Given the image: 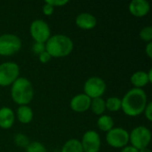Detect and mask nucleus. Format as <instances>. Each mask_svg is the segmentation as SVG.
<instances>
[{
	"instance_id": "f3484780",
	"label": "nucleus",
	"mask_w": 152,
	"mask_h": 152,
	"mask_svg": "<svg viewBox=\"0 0 152 152\" xmlns=\"http://www.w3.org/2000/svg\"><path fill=\"white\" fill-rule=\"evenodd\" d=\"M97 126L101 131L108 133L114 128V120L109 115H102L97 120Z\"/></svg>"
},
{
	"instance_id": "f257e3e1",
	"label": "nucleus",
	"mask_w": 152,
	"mask_h": 152,
	"mask_svg": "<svg viewBox=\"0 0 152 152\" xmlns=\"http://www.w3.org/2000/svg\"><path fill=\"white\" fill-rule=\"evenodd\" d=\"M121 102L123 112L128 117L134 118L143 113L148 104V97L142 89L133 88L124 95Z\"/></svg>"
},
{
	"instance_id": "1a4fd4ad",
	"label": "nucleus",
	"mask_w": 152,
	"mask_h": 152,
	"mask_svg": "<svg viewBox=\"0 0 152 152\" xmlns=\"http://www.w3.org/2000/svg\"><path fill=\"white\" fill-rule=\"evenodd\" d=\"M107 143L116 149H122L129 142V133L122 127H114L106 134Z\"/></svg>"
},
{
	"instance_id": "393cba45",
	"label": "nucleus",
	"mask_w": 152,
	"mask_h": 152,
	"mask_svg": "<svg viewBox=\"0 0 152 152\" xmlns=\"http://www.w3.org/2000/svg\"><path fill=\"white\" fill-rule=\"evenodd\" d=\"M45 3L52 5L53 7H61V6L67 4L69 3V1H67V0H49V1H45Z\"/></svg>"
},
{
	"instance_id": "423d86ee",
	"label": "nucleus",
	"mask_w": 152,
	"mask_h": 152,
	"mask_svg": "<svg viewBox=\"0 0 152 152\" xmlns=\"http://www.w3.org/2000/svg\"><path fill=\"white\" fill-rule=\"evenodd\" d=\"M20 67L16 62L6 61L0 64V86H9L19 77Z\"/></svg>"
},
{
	"instance_id": "4be33fe9",
	"label": "nucleus",
	"mask_w": 152,
	"mask_h": 152,
	"mask_svg": "<svg viewBox=\"0 0 152 152\" xmlns=\"http://www.w3.org/2000/svg\"><path fill=\"white\" fill-rule=\"evenodd\" d=\"M27 152H47L45 145L39 142H32L26 148Z\"/></svg>"
},
{
	"instance_id": "bb28decb",
	"label": "nucleus",
	"mask_w": 152,
	"mask_h": 152,
	"mask_svg": "<svg viewBox=\"0 0 152 152\" xmlns=\"http://www.w3.org/2000/svg\"><path fill=\"white\" fill-rule=\"evenodd\" d=\"M38 59H39V61H40V62L45 64V63H47V62H49V61H51L52 56H51L46 51H45V52H43L42 53H40V54L38 55Z\"/></svg>"
},
{
	"instance_id": "0eeeda50",
	"label": "nucleus",
	"mask_w": 152,
	"mask_h": 152,
	"mask_svg": "<svg viewBox=\"0 0 152 152\" xmlns=\"http://www.w3.org/2000/svg\"><path fill=\"white\" fill-rule=\"evenodd\" d=\"M29 33L35 42L43 44H45L46 41L52 36L49 25L44 20L41 19L34 20L31 22Z\"/></svg>"
},
{
	"instance_id": "412c9836",
	"label": "nucleus",
	"mask_w": 152,
	"mask_h": 152,
	"mask_svg": "<svg viewBox=\"0 0 152 152\" xmlns=\"http://www.w3.org/2000/svg\"><path fill=\"white\" fill-rule=\"evenodd\" d=\"M13 142L15 143V145H17L18 147L20 148H27L28 145L30 143L28 137L24 134H16L13 137Z\"/></svg>"
},
{
	"instance_id": "9b49d317",
	"label": "nucleus",
	"mask_w": 152,
	"mask_h": 152,
	"mask_svg": "<svg viewBox=\"0 0 152 152\" xmlns=\"http://www.w3.org/2000/svg\"><path fill=\"white\" fill-rule=\"evenodd\" d=\"M129 12L137 18L146 16L151 11V4L147 0H133L128 5Z\"/></svg>"
},
{
	"instance_id": "ddd939ff",
	"label": "nucleus",
	"mask_w": 152,
	"mask_h": 152,
	"mask_svg": "<svg viewBox=\"0 0 152 152\" xmlns=\"http://www.w3.org/2000/svg\"><path fill=\"white\" fill-rule=\"evenodd\" d=\"M76 25L84 30H91L97 25V19L89 12H81L76 17Z\"/></svg>"
},
{
	"instance_id": "7c9ffc66",
	"label": "nucleus",
	"mask_w": 152,
	"mask_h": 152,
	"mask_svg": "<svg viewBox=\"0 0 152 152\" xmlns=\"http://www.w3.org/2000/svg\"><path fill=\"white\" fill-rule=\"evenodd\" d=\"M147 75H148L150 83H152V69H149V71L147 72Z\"/></svg>"
},
{
	"instance_id": "f8f14e48",
	"label": "nucleus",
	"mask_w": 152,
	"mask_h": 152,
	"mask_svg": "<svg viewBox=\"0 0 152 152\" xmlns=\"http://www.w3.org/2000/svg\"><path fill=\"white\" fill-rule=\"evenodd\" d=\"M91 100L92 99H90L85 94H77L70 100V103H69L70 109L77 113L86 112L90 109Z\"/></svg>"
},
{
	"instance_id": "5701e85b",
	"label": "nucleus",
	"mask_w": 152,
	"mask_h": 152,
	"mask_svg": "<svg viewBox=\"0 0 152 152\" xmlns=\"http://www.w3.org/2000/svg\"><path fill=\"white\" fill-rule=\"evenodd\" d=\"M140 38L144 42H151L152 40V27L146 26L142 28L140 31Z\"/></svg>"
},
{
	"instance_id": "6ab92c4d",
	"label": "nucleus",
	"mask_w": 152,
	"mask_h": 152,
	"mask_svg": "<svg viewBox=\"0 0 152 152\" xmlns=\"http://www.w3.org/2000/svg\"><path fill=\"white\" fill-rule=\"evenodd\" d=\"M61 152H84V151L79 140L70 139L63 144Z\"/></svg>"
},
{
	"instance_id": "c85d7f7f",
	"label": "nucleus",
	"mask_w": 152,
	"mask_h": 152,
	"mask_svg": "<svg viewBox=\"0 0 152 152\" xmlns=\"http://www.w3.org/2000/svg\"><path fill=\"white\" fill-rule=\"evenodd\" d=\"M145 53L147 54V56L151 59L152 58V42H149L145 47Z\"/></svg>"
},
{
	"instance_id": "7ed1b4c3",
	"label": "nucleus",
	"mask_w": 152,
	"mask_h": 152,
	"mask_svg": "<svg viewBox=\"0 0 152 152\" xmlns=\"http://www.w3.org/2000/svg\"><path fill=\"white\" fill-rule=\"evenodd\" d=\"M11 96L12 101L19 106L28 105L34 97L31 82L26 77H19L11 86Z\"/></svg>"
},
{
	"instance_id": "39448f33",
	"label": "nucleus",
	"mask_w": 152,
	"mask_h": 152,
	"mask_svg": "<svg viewBox=\"0 0 152 152\" xmlns=\"http://www.w3.org/2000/svg\"><path fill=\"white\" fill-rule=\"evenodd\" d=\"M20 38L14 34H3L0 36V55L11 56L17 53L21 48Z\"/></svg>"
},
{
	"instance_id": "4468645a",
	"label": "nucleus",
	"mask_w": 152,
	"mask_h": 152,
	"mask_svg": "<svg viewBox=\"0 0 152 152\" xmlns=\"http://www.w3.org/2000/svg\"><path fill=\"white\" fill-rule=\"evenodd\" d=\"M15 121V114L9 107H2L0 109V128L10 129Z\"/></svg>"
},
{
	"instance_id": "20e7f679",
	"label": "nucleus",
	"mask_w": 152,
	"mask_h": 152,
	"mask_svg": "<svg viewBox=\"0 0 152 152\" xmlns=\"http://www.w3.org/2000/svg\"><path fill=\"white\" fill-rule=\"evenodd\" d=\"M151 141V132L144 126H139L134 128L129 134V142H131V145L138 151L148 148Z\"/></svg>"
},
{
	"instance_id": "c756f323",
	"label": "nucleus",
	"mask_w": 152,
	"mask_h": 152,
	"mask_svg": "<svg viewBox=\"0 0 152 152\" xmlns=\"http://www.w3.org/2000/svg\"><path fill=\"white\" fill-rule=\"evenodd\" d=\"M120 152H139V151L137 149H135L134 147H133L132 145H129V146H126V147L122 148Z\"/></svg>"
},
{
	"instance_id": "2f4dec72",
	"label": "nucleus",
	"mask_w": 152,
	"mask_h": 152,
	"mask_svg": "<svg viewBox=\"0 0 152 152\" xmlns=\"http://www.w3.org/2000/svg\"><path fill=\"white\" fill-rule=\"evenodd\" d=\"M139 152H151V151L149 148H145V149H142V150H140Z\"/></svg>"
},
{
	"instance_id": "aec40b11",
	"label": "nucleus",
	"mask_w": 152,
	"mask_h": 152,
	"mask_svg": "<svg viewBox=\"0 0 152 152\" xmlns=\"http://www.w3.org/2000/svg\"><path fill=\"white\" fill-rule=\"evenodd\" d=\"M105 105H106V110L111 111V112H116L121 110V99L118 97H110L105 101Z\"/></svg>"
},
{
	"instance_id": "9d476101",
	"label": "nucleus",
	"mask_w": 152,
	"mask_h": 152,
	"mask_svg": "<svg viewBox=\"0 0 152 152\" xmlns=\"http://www.w3.org/2000/svg\"><path fill=\"white\" fill-rule=\"evenodd\" d=\"M80 142L84 152H99L101 150L102 141L100 134L94 130L86 131Z\"/></svg>"
},
{
	"instance_id": "6e6552de",
	"label": "nucleus",
	"mask_w": 152,
	"mask_h": 152,
	"mask_svg": "<svg viewBox=\"0 0 152 152\" xmlns=\"http://www.w3.org/2000/svg\"><path fill=\"white\" fill-rule=\"evenodd\" d=\"M107 89L105 81L99 77H89L84 85V94L90 99L102 97Z\"/></svg>"
},
{
	"instance_id": "a211bd4d",
	"label": "nucleus",
	"mask_w": 152,
	"mask_h": 152,
	"mask_svg": "<svg viewBox=\"0 0 152 152\" xmlns=\"http://www.w3.org/2000/svg\"><path fill=\"white\" fill-rule=\"evenodd\" d=\"M90 109L93 111L94 114L97 116H102L106 110V105H105V101L100 97V98H95L91 100V104H90Z\"/></svg>"
},
{
	"instance_id": "dca6fc26",
	"label": "nucleus",
	"mask_w": 152,
	"mask_h": 152,
	"mask_svg": "<svg viewBox=\"0 0 152 152\" xmlns=\"http://www.w3.org/2000/svg\"><path fill=\"white\" fill-rule=\"evenodd\" d=\"M16 116H17V119L21 124L26 125V124H29L32 121L34 114L30 107H28V105H21L19 106V108L17 109Z\"/></svg>"
},
{
	"instance_id": "2eb2a0df",
	"label": "nucleus",
	"mask_w": 152,
	"mask_h": 152,
	"mask_svg": "<svg viewBox=\"0 0 152 152\" xmlns=\"http://www.w3.org/2000/svg\"><path fill=\"white\" fill-rule=\"evenodd\" d=\"M130 81L132 85L134 86V88H139V89H142V87L146 86L150 83L147 72L143 70H139L134 72L131 76Z\"/></svg>"
},
{
	"instance_id": "a878e982",
	"label": "nucleus",
	"mask_w": 152,
	"mask_h": 152,
	"mask_svg": "<svg viewBox=\"0 0 152 152\" xmlns=\"http://www.w3.org/2000/svg\"><path fill=\"white\" fill-rule=\"evenodd\" d=\"M42 12H43V13L45 15L51 16L53 13V12H54V7H53L52 5H50V4H48L47 3L45 2L44 5L42 7Z\"/></svg>"
},
{
	"instance_id": "f03ea898",
	"label": "nucleus",
	"mask_w": 152,
	"mask_h": 152,
	"mask_svg": "<svg viewBox=\"0 0 152 152\" xmlns=\"http://www.w3.org/2000/svg\"><path fill=\"white\" fill-rule=\"evenodd\" d=\"M74 49V43L70 37L62 34L50 37L45 43V51L52 58H62L69 55Z\"/></svg>"
},
{
	"instance_id": "b1692460",
	"label": "nucleus",
	"mask_w": 152,
	"mask_h": 152,
	"mask_svg": "<svg viewBox=\"0 0 152 152\" xmlns=\"http://www.w3.org/2000/svg\"><path fill=\"white\" fill-rule=\"evenodd\" d=\"M32 50H33V52H34L36 54L39 55L40 53H42L43 52L45 51V44L35 42L34 45H32Z\"/></svg>"
},
{
	"instance_id": "cd10ccee",
	"label": "nucleus",
	"mask_w": 152,
	"mask_h": 152,
	"mask_svg": "<svg viewBox=\"0 0 152 152\" xmlns=\"http://www.w3.org/2000/svg\"><path fill=\"white\" fill-rule=\"evenodd\" d=\"M143 113L148 121H152V102H148Z\"/></svg>"
}]
</instances>
